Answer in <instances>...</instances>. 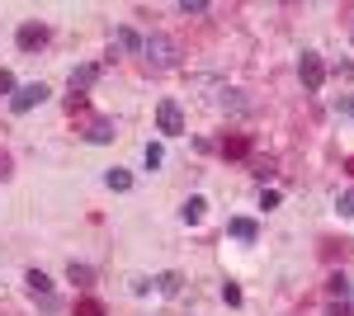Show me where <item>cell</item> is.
<instances>
[{
  "label": "cell",
  "instance_id": "14",
  "mask_svg": "<svg viewBox=\"0 0 354 316\" xmlns=\"http://www.w3.org/2000/svg\"><path fill=\"white\" fill-rule=\"evenodd\" d=\"M156 288H161V292H180V288H185V279H180L175 269H165L161 279H156Z\"/></svg>",
  "mask_w": 354,
  "mask_h": 316
},
{
  "label": "cell",
  "instance_id": "26",
  "mask_svg": "<svg viewBox=\"0 0 354 316\" xmlns=\"http://www.w3.org/2000/svg\"><path fill=\"white\" fill-rule=\"evenodd\" d=\"M345 170H350V175H354V160H345Z\"/></svg>",
  "mask_w": 354,
  "mask_h": 316
},
{
  "label": "cell",
  "instance_id": "1",
  "mask_svg": "<svg viewBox=\"0 0 354 316\" xmlns=\"http://www.w3.org/2000/svg\"><path fill=\"white\" fill-rule=\"evenodd\" d=\"M156 128H161L165 137H180V132H185V109L175 104V100H161V104H156Z\"/></svg>",
  "mask_w": 354,
  "mask_h": 316
},
{
  "label": "cell",
  "instance_id": "19",
  "mask_svg": "<svg viewBox=\"0 0 354 316\" xmlns=\"http://www.w3.org/2000/svg\"><path fill=\"white\" fill-rule=\"evenodd\" d=\"M222 302H227V307H241V288H236V284H222Z\"/></svg>",
  "mask_w": 354,
  "mask_h": 316
},
{
  "label": "cell",
  "instance_id": "25",
  "mask_svg": "<svg viewBox=\"0 0 354 316\" xmlns=\"http://www.w3.org/2000/svg\"><path fill=\"white\" fill-rule=\"evenodd\" d=\"M0 180H10V156L0 151Z\"/></svg>",
  "mask_w": 354,
  "mask_h": 316
},
{
  "label": "cell",
  "instance_id": "13",
  "mask_svg": "<svg viewBox=\"0 0 354 316\" xmlns=\"http://www.w3.org/2000/svg\"><path fill=\"white\" fill-rule=\"evenodd\" d=\"M222 151H227L232 160H241L245 151H250V142H245V137H227V142H222Z\"/></svg>",
  "mask_w": 354,
  "mask_h": 316
},
{
  "label": "cell",
  "instance_id": "24",
  "mask_svg": "<svg viewBox=\"0 0 354 316\" xmlns=\"http://www.w3.org/2000/svg\"><path fill=\"white\" fill-rule=\"evenodd\" d=\"M335 113H345V118H354V100H335Z\"/></svg>",
  "mask_w": 354,
  "mask_h": 316
},
{
  "label": "cell",
  "instance_id": "3",
  "mask_svg": "<svg viewBox=\"0 0 354 316\" xmlns=\"http://www.w3.org/2000/svg\"><path fill=\"white\" fill-rule=\"evenodd\" d=\"M298 76H302L307 90H322V80H326V62H322L317 53H302L298 57Z\"/></svg>",
  "mask_w": 354,
  "mask_h": 316
},
{
  "label": "cell",
  "instance_id": "22",
  "mask_svg": "<svg viewBox=\"0 0 354 316\" xmlns=\"http://www.w3.org/2000/svg\"><path fill=\"white\" fill-rule=\"evenodd\" d=\"M250 170H255L260 180H270V175H274V165H270V160H250Z\"/></svg>",
  "mask_w": 354,
  "mask_h": 316
},
{
  "label": "cell",
  "instance_id": "9",
  "mask_svg": "<svg viewBox=\"0 0 354 316\" xmlns=\"http://www.w3.org/2000/svg\"><path fill=\"white\" fill-rule=\"evenodd\" d=\"M203 212H208V198H203V194H194L189 203L180 208V217H185V222H189V227H194V222H203Z\"/></svg>",
  "mask_w": 354,
  "mask_h": 316
},
{
  "label": "cell",
  "instance_id": "21",
  "mask_svg": "<svg viewBox=\"0 0 354 316\" xmlns=\"http://www.w3.org/2000/svg\"><path fill=\"white\" fill-rule=\"evenodd\" d=\"M330 292H335V297H345V288H350V284H345V274H330V284H326Z\"/></svg>",
  "mask_w": 354,
  "mask_h": 316
},
{
  "label": "cell",
  "instance_id": "2",
  "mask_svg": "<svg viewBox=\"0 0 354 316\" xmlns=\"http://www.w3.org/2000/svg\"><path fill=\"white\" fill-rule=\"evenodd\" d=\"M43 100H48V85H43V80H33V85H19V90L10 95V109H15V113H28V109L43 104Z\"/></svg>",
  "mask_w": 354,
  "mask_h": 316
},
{
  "label": "cell",
  "instance_id": "20",
  "mask_svg": "<svg viewBox=\"0 0 354 316\" xmlns=\"http://www.w3.org/2000/svg\"><path fill=\"white\" fill-rule=\"evenodd\" d=\"M335 208H340V217H354V189L340 194V203H335Z\"/></svg>",
  "mask_w": 354,
  "mask_h": 316
},
{
  "label": "cell",
  "instance_id": "16",
  "mask_svg": "<svg viewBox=\"0 0 354 316\" xmlns=\"http://www.w3.org/2000/svg\"><path fill=\"white\" fill-rule=\"evenodd\" d=\"M76 316H104V307H100L95 297H81V302H76Z\"/></svg>",
  "mask_w": 354,
  "mask_h": 316
},
{
  "label": "cell",
  "instance_id": "18",
  "mask_svg": "<svg viewBox=\"0 0 354 316\" xmlns=\"http://www.w3.org/2000/svg\"><path fill=\"white\" fill-rule=\"evenodd\" d=\"M180 15H208V0H180Z\"/></svg>",
  "mask_w": 354,
  "mask_h": 316
},
{
  "label": "cell",
  "instance_id": "11",
  "mask_svg": "<svg viewBox=\"0 0 354 316\" xmlns=\"http://www.w3.org/2000/svg\"><path fill=\"white\" fill-rule=\"evenodd\" d=\"M28 292H53V279H48V274H43V269H28Z\"/></svg>",
  "mask_w": 354,
  "mask_h": 316
},
{
  "label": "cell",
  "instance_id": "15",
  "mask_svg": "<svg viewBox=\"0 0 354 316\" xmlns=\"http://www.w3.org/2000/svg\"><path fill=\"white\" fill-rule=\"evenodd\" d=\"M142 160H147V170H156V165L165 160V151L156 147V142H147V151H142Z\"/></svg>",
  "mask_w": 354,
  "mask_h": 316
},
{
  "label": "cell",
  "instance_id": "7",
  "mask_svg": "<svg viewBox=\"0 0 354 316\" xmlns=\"http://www.w3.org/2000/svg\"><path fill=\"white\" fill-rule=\"evenodd\" d=\"M95 80H100V66H95V62H85V66H76V71H71V95H76V90H90Z\"/></svg>",
  "mask_w": 354,
  "mask_h": 316
},
{
  "label": "cell",
  "instance_id": "5",
  "mask_svg": "<svg viewBox=\"0 0 354 316\" xmlns=\"http://www.w3.org/2000/svg\"><path fill=\"white\" fill-rule=\"evenodd\" d=\"M15 43H19V53H38V48L48 43V28H43V24H19Z\"/></svg>",
  "mask_w": 354,
  "mask_h": 316
},
{
  "label": "cell",
  "instance_id": "6",
  "mask_svg": "<svg viewBox=\"0 0 354 316\" xmlns=\"http://www.w3.org/2000/svg\"><path fill=\"white\" fill-rule=\"evenodd\" d=\"M85 142H90V147H104V142H113V123H109V118H95V123L85 128Z\"/></svg>",
  "mask_w": 354,
  "mask_h": 316
},
{
  "label": "cell",
  "instance_id": "17",
  "mask_svg": "<svg viewBox=\"0 0 354 316\" xmlns=\"http://www.w3.org/2000/svg\"><path fill=\"white\" fill-rule=\"evenodd\" d=\"M66 279H71V284H90V264H76V260H71Z\"/></svg>",
  "mask_w": 354,
  "mask_h": 316
},
{
  "label": "cell",
  "instance_id": "10",
  "mask_svg": "<svg viewBox=\"0 0 354 316\" xmlns=\"http://www.w3.org/2000/svg\"><path fill=\"white\" fill-rule=\"evenodd\" d=\"M104 185H109L113 194H128V189H133V175H128V170H118V165H113L109 175H104Z\"/></svg>",
  "mask_w": 354,
  "mask_h": 316
},
{
  "label": "cell",
  "instance_id": "23",
  "mask_svg": "<svg viewBox=\"0 0 354 316\" xmlns=\"http://www.w3.org/2000/svg\"><path fill=\"white\" fill-rule=\"evenodd\" d=\"M0 95H15V76H10L5 66H0Z\"/></svg>",
  "mask_w": 354,
  "mask_h": 316
},
{
  "label": "cell",
  "instance_id": "12",
  "mask_svg": "<svg viewBox=\"0 0 354 316\" xmlns=\"http://www.w3.org/2000/svg\"><path fill=\"white\" fill-rule=\"evenodd\" d=\"M113 43H118L123 53H137V48H142V38H137L133 28H118V33H113Z\"/></svg>",
  "mask_w": 354,
  "mask_h": 316
},
{
  "label": "cell",
  "instance_id": "8",
  "mask_svg": "<svg viewBox=\"0 0 354 316\" xmlns=\"http://www.w3.org/2000/svg\"><path fill=\"white\" fill-rule=\"evenodd\" d=\"M227 232H232L236 241H245V245H250V241L260 236V227H255L250 217H232V222H227Z\"/></svg>",
  "mask_w": 354,
  "mask_h": 316
},
{
  "label": "cell",
  "instance_id": "4",
  "mask_svg": "<svg viewBox=\"0 0 354 316\" xmlns=\"http://www.w3.org/2000/svg\"><path fill=\"white\" fill-rule=\"evenodd\" d=\"M142 53L151 57V62H156V66H175V43H170V38H165V33H151V38H147V43H142Z\"/></svg>",
  "mask_w": 354,
  "mask_h": 316
}]
</instances>
